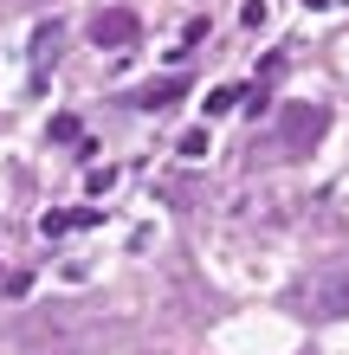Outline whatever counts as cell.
Instances as JSON below:
<instances>
[{"label": "cell", "mask_w": 349, "mask_h": 355, "mask_svg": "<svg viewBox=\"0 0 349 355\" xmlns=\"http://www.w3.org/2000/svg\"><path fill=\"white\" fill-rule=\"evenodd\" d=\"M323 136H330V110H323V103H284V110H278L284 155H311Z\"/></svg>", "instance_id": "obj_1"}, {"label": "cell", "mask_w": 349, "mask_h": 355, "mask_svg": "<svg viewBox=\"0 0 349 355\" xmlns=\"http://www.w3.org/2000/svg\"><path fill=\"white\" fill-rule=\"evenodd\" d=\"M136 39H142V19L130 7H97V19H91V46L97 52H123V46H136Z\"/></svg>", "instance_id": "obj_2"}, {"label": "cell", "mask_w": 349, "mask_h": 355, "mask_svg": "<svg viewBox=\"0 0 349 355\" xmlns=\"http://www.w3.org/2000/svg\"><path fill=\"white\" fill-rule=\"evenodd\" d=\"M311 304L323 317H349V271H330V278H311Z\"/></svg>", "instance_id": "obj_3"}, {"label": "cell", "mask_w": 349, "mask_h": 355, "mask_svg": "<svg viewBox=\"0 0 349 355\" xmlns=\"http://www.w3.org/2000/svg\"><path fill=\"white\" fill-rule=\"evenodd\" d=\"M181 91H188V78H155V85L136 91V110H175Z\"/></svg>", "instance_id": "obj_4"}, {"label": "cell", "mask_w": 349, "mask_h": 355, "mask_svg": "<svg viewBox=\"0 0 349 355\" xmlns=\"http://www.w3.org/2000/svg\"><path fill=\"white\" fill-rule=\"evenodd\" d=\"M39 226H46V239H52V233H78V226H97V207H78V214H46Z\"/></svg>", "instance_id": "obj_5"}, {"label": "cell", "mask_w": 349, "mask_h": 355, "mask_svg": "<svg viewBox=\"0 0 349 355\" xmlns=\"http://www.w3.org/2000/svg\"><path fill=\"white\" fill-rule=\"evenodd\" d=\"M239 103H246V85H220V91H207V116H227Z\"/></svg>", "instance_id": "obj_6"}, {"label": "cell", "mask_w": 349, "mask_h": 355, "mask_svg": "<svg viewBox=\"0 0 349 355\" xmlns=\"http://www.w3.org/2000/svg\"><path fill=\"white\" fill-rule=\"evenodd\" d=\"M33 58L46 65V58H58V26H39V39H33Z\"/></svg>", "instance_id": "obj_7"}, {"label": "cell", "mask_w": 349, "mask_h": 355, "mask_svg": "<svg viewBox=\"0 0 349 355\" xmlns=\"http://www.w3.org/2000/svg\"><path fill=\"white\" fill-rule=\"evenodd\" d=\"M52 142H85V130H78V116H52Z\"/></svg>", "instance_id": "obj_8"}, {"label": "cell", "mask_w": 349, "mask_h": 355, "mask_svg": "<svg viewBox=\"0 0 349 355\" xmlns=\"http://www.w3.org/2000/svg\"><path fill=\"white\" fill-rule=\"evenodd\" d=\"M181 155H207V130H188V136H181Z\"/></svg>", "instance_id": "obj_9"}, {"label": "cell", "mask_w": 349, "mask_h": 355, "mask_svg": "<svg viewBox=\"0 0 349 355\" xmlns=\"http://www.w3.org/2000/svg\"><path fill=\"white\" fill-rule=\"evenodd\" d=\"M304 7H330V0H304Z\"/></svg>", "instance_id": "obj_10"}]
</instances>
